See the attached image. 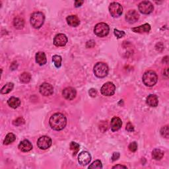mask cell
Here are the masks:
<instances>
[{
  "label": "cell",
  "instance_id": "e575fe53",
  "mask_svg": "<svg viewBox=\"0 0 169 169\" xmlns=\"http://www.w3.org/2000/svg\"><path fill=\"white\" fill-rule=\"evenodd\" d=\"M126 130L127 131H130V132L134 131V126L132 125L130 122H128V124H127V125H126Z\"/></svg>",
  "mask_w": 169,
  "mask_h": 169
},
{
  "label": "cell",
  "instance_id": "484cf974",
  "mask_svg": "<svg viewBox=\"0 0 169 169\" xmlns=\"http://www.w3.org/2000/svg\"><path fill=\"white\" fill-rule=\"evenodd\" d=\"M16 139L15 135L12 133H9L6 137H5V139H4L3 144L4 145H9L11 144L13 141H15Z\"/></svg>",
  "mask_w": 169,
  "mask_h": 169
},
{
  "label": "cell",
  "instance_id": "9c48e42d",
  "mask_svg": "<svg viewBox=\"0 0 169 169\" xmlns=\"http://www.w3.org/2000/svg\"><path fill=\"white\" fill-rule=\"evenodd\" d=\"M138 9L141 13L147 15L153 12L154 7L151 2L149 1H144L139 4Z\"/></svg>",
  "mask_w": 169,
  "mask_h": 169
},
{
  "label": "cell",
  "instance_id": "d590c367",
  "mask_svg": "<svg viewBox=\"0 0 169 169\" xmlns=\"http://www.w3.org/2000/svg\"><path fill=\"white\" fill-rule=\"evenodd\" d=\"M120 157V153H114L112 157V160L113 161H115L116 160H118Z\"/></svg>",
  "mask_w": 169,
  "mask_h": 169
},
{
  "label": "cell",
  "instance_id": "8992f818",
  "mask_svg": "<svg viewBox=\"0 0 169 169\" xmlns=\"http://www.w3.org/2000/svg\"><path fill=\"white\" fill-rule=\"evenodd\" d=\"M109 12L111 16H112L114 18H117L122 14L123 7L120 3L117 2H113L110 5Z\"/></svg>",
  "mask_w": 169,
  "mask_h": 169
},
{
  "label": "cell",
  "instance_id": "1f68e13d",
  "mask_svg": "<svg viewBox=\"0 0 169 169\" xmlns=\"http://www.w3.org/2000/svg\"><path fill=\"white\" fill-rule=\"evenodd\" d=\"M114 33L115 36L117 37L118 39L122 38V37L124 36L125 34H126L124 31H120V30H118L117 29H114Z\"/></svg>",
  "mask_w": 169,
  "mask_h": 169
},
{
  "label": "cell",
  "instance_id": "9a60e30c",
  "mask_svg": "<svg viewBox=\"0 0 169 169\" xmlns=\"http://www.w3.org/2000/svg\"><path fill=\"white\" fill-rule=\"evenodd\" d=\"M121 126H122V121H121V120L119 117L115 116V117L112 118L110 122V126L111 130L113 132L119 130L121 128Z\"/></svg>",
  "mask_w": 169,
  "mask_h": 169
},
{
  "label": "cell",
  "instance_id": "7a4b0ae2",
  "mask_svg": "<svg viewBox=\"0 0 169 169\" xmlns=\"http://www.w3.org/2000/svg\"><path fill=\"white\" fill-rule=\"evenodd\" d=\"M143 82L147 87H153L157 83L158 77L156 73L153 71H146L143 75Z\"/></svg>",
  "mask_w": 169,
  "mask_h": 169
},
{
  "label": "cell",
  "instance_id": "f35d334b",
  "mask_svg": "<svg viewBox=\"0 0 169 169\" xmlns=\"http://www.w3.org/2000/svg\"><path fill=\"white\" fill-rule=\"evenodd\" d=\"M127 168V167L126 166H124V165H116L114 167H112V168Z\"/></svg>",
  "mask_w": 169,
  "mask_h": 169
},
{
  "label": "cell",
  "instance_id": "4fadbf2b",
  "mask_svg": "<svg viewBox=\"0 0 169 169\" xmlns=\"http://www.w3.org/2000/svg\"><path fill=\"white\" fill-rule=\"evenodd\" d=\"M139 15L135 10H130L126 14V19L129 23H134L139 19Z\"/></svg>",
  "mask_w": 169,
  "mask_h": 169
},
{
  "label": "cell",
  "instance_id": "8fae6325",
  "mask_svg": "<svg viewBox=\"0 0 169 169\" xmlns=\"http://www.w3.org/2000/svg\"><path fill=\"white\" fill-rule=\"evenodd\" d=\"M40 93L44 96H50L54 93V88L50 83H44L40 87Z\"/></svg>",
  "mask_w": 169,
  "mask_h": 169
},
{
  "label": "cell",
  "instance_id": "cb8c5ba5",
  "mask_svg": "<svg viewBox=\"0 0 169 169\" xmlns=\"http://www.w3.org/2000/svg\"><path fill=\"white\" fill-rule=\"evenodd\" d=\"M24 20L21 18V17H17L14 19L13 21V25L15 26V27L17 29H21L23 28L24 26Z\"/></svg>",
  "mask_w": 169,
  "mask_h": 169
},
{
  "label": "cell",
  "instance_id": "52a82bcc",
  "mask_svg": "<svg viewBox=\"0 0 169 169\" xmlns=\"http://www.w3.org/2000/svg\"><path fill=\"white\" fill-rule=\"evenodd\" d=\"M116 91V86L113 83L107 82L104 83L100 89V92L104 96H112Z\"/></svg>",
  "mask_w": 169,
  "mask_h": 169
},
{
  "label": "cell",
  "instance_id": "d4e9b609",
  "mask_svg": "<svg viewBox=\"0 0 169 169\" xmlns=\"http://www.w3.org/2000/svg\"><path fill=\"white\" fill-rule=\"evenodd\" d=\"M20 81L23 83H28L30 82L31 79V75L29 73L24 72L19 77Z\"/></svg>",
  "mask_w": 169,
  "mask_h": 169
},
{
  "label": "cell",
  "instance_id": "8d00e7d4",
  "mask_svg": "<svg viewBox=\"0 0 169 169\" xmlns=\"http://www.w3.org/2000/svg\"><path fill=\"white\" fill-rule=\"evenodd\" d=\"M83 2H84L83 1H80V0H79V1H75V7H78L81 6V5L83 3Z\"/></svg>",
  "mask_w": 169,
  "mask_h": 169
},
{
  "label": "cell",
  "instance_id": "7c38bea8",
  "mask_svg": "<svg viewBox=\"0 0 169 169\" xmlns=\"http://www.w3.org/2000/svg\"><path fill=\"white\" fill-rule=\"evenodd\" d=\"M67 42V37L64 34H57L54 39V44L56 46H64Z\"/></svg>",
  "mask_w": 169,
  "mask_h": 169
},
{
  "label": "cell",
  "instance_id": "836d02e7",
  "mask_svg": "<svg viewBox=\"0 0 169 169\" xmlns=\"http://www.w3.org/2000/svg\"><path fill=\"white\" fill-rule=\"evenodd\" d=\"M89 93L90 96H91V97H97V90L93 89V88H92V89H91L89 90Z\"/></svg>",
  "mask_w": 169,
  "mask_h": 169
},
{
  "label": "cell",
  "instance_id": "f1b7e54d",
  "mask_svg": "<svg viewBox=\"0 0 169 169\" xmlns=\"http://www.w3.org/2000/svg\"><path fill=\"white\" fill-rule=\"evenodd\" d=\"M161 134L165 138H168L169 136V130H168V126H163L161 130Z\"/></svg>",
  "mask_w": 169,
  "mask_h": 169
},
{
  "label": "cell",
  "instance_id": "4dcf8cb0",
  "mask_svg": "<svg viewBox=\"0 0 169 169\" xmlns=\"http://www.w3.org/2000/svg\"><path fill=\"white\" fill-rule=\"evenodd\" d=\"M25 123V121L24 118H22V117H19V118H17L16 120H15L13 121V125L17 126H22V125H23Z\"/></svg>",
  "mask_w": 169,
  "mask_h": 169
},
{
  "label": "cell",
  "instance_id": "ffe728a7",
  "mask_svg": "<svg viewBox=\"0 0 169 169\" xmlns=\"http://www.w3.org/2000/svg\"><path fill=\"white\" fill-rule=\"evenodd\" d=\"M147 104L151 107H156L158 104L157 97L155 94H150L147 97L146 100Z\"/></svg>",
  "mask_w": 169,
  "mask_h": 169
},
{
  "label": "cell",
  "instance_id": "83f0119b",
  "mask_svg": "<svg viewBox=\"0 0 169 169\" xmlns=\"http://www.w3.org/2000/svg\"><path fill=\"white\" fill-rule=\"evenodd\" d=\"M70 149L73 152V155H76L79 151V145L75 142L72 141L70 144Z\"/></svg>",
  "mask_w": 169,
  "mask_h": 169
},
{
  "label": "cell",
  "instance_id": "277c9868",
  "mask_svg": "<svg viewBox=\"0 0 169 169\" xmlns=\"http://www.w3.org/2000/svg\"><path fill=\"white\" fill-rule=\"evenodd\" d=\"M44 15L41 12H34L31 15L30 24L34 29H39L44 22Z\"/></svg>",
  "mask_w": 169,
  "mask_h": 169
},
{
  "label": "cell",
  "instance_id": "30bf717a",
  "mask_svg": "<svg viewBox=\"0 0 169 169\" xmlns=\"http://www.w3.org/2000/svg\"><path fill=\"white\" fill-rule=\"evenodd\" d=\"M91 161V155L87 151H82L79 153L78 157V161L82 166L87 165Z\"/></svg>",
  "mask_w": 169,
  "mask_h": 169
},
{
  "label": "cell",
  "instance_id": "7402d4cb",
  "mask_svg": "<svg viewBox=\"0 0 169 169\" xmlns=\"http://www.w3.org/2000/svg\"><path fill=\"white\" fill-rule=\"evenodd\" d=\"M164 156V152L161 149H155L152 152V157L154 158L155 160L159 161Z\"/></svg>",
  "mask_w": 169,
  "mask_h": 169
},
{
  "label": "cell",
  "instance_id": "4316f807",
  "mask_svg": "<svg viewBox=\"0 0 169 169\" xmlns=\"http://www.w3.org/2000/svg\"><path fill=\"white\" fill-rule=\"evenodd\" d=\"M62 60V57L60 56L54 55V56L52 57V62H54L55 66L57 68H59V67H61Z\"/></svg>",
  "mask_w": 169,
  "mask_h": 169
},
{
  "label": "cell",
  "instance_id": "5b68a950",
  "mask_svg": "<svg viewBox=\"0 0 169 169\" xmlns=\"http://www.w3.org/2000/svg\"><path fill=\"white\" fill-rule=\"evenodd\" d=\"M110 27L105 23H99L94 26V33L99 37H104L107 36L109 33Z\"/></svg>",
  "mask_w": 169,
  "mask_h": 169
},
{
  "label": "cell",
  "instance_id": "d6986e66",
  "mask_svg": "<svg viewBox=\"0 0 169 169\" xmlns=\"http://www.w3.org/2000/svg\"><path fill=\"white\" fill-rule=\"evenodd\" d=\"M66 21L67 24L73 27H76L79 23H80V21L76 15H70L66 18Z\"/></svg>",
  "mask_w": 169,
  "mask_h": 169
},
{
  "label": "cell",
  "instance_id": "e0dca14e",
  "mask_svg": "<svg viewBox=\"0 0 169 169\" xmlns=\"http://www.w3.org/2000/svg\"><path fill=\"white\" fill-rule=\"evenodd\" d=\"M132 31L137 33H149L151 30V25L148 23H145L137 27H135L131 29Z\"/></svg>",
  "mask_w": 169,
  "mask_h": 169
},
{
  "label": "cell",
  "instance_id": "5bb4252c",
  "mask_svg": "<svg viewBox=\"0 0 169 169\" xmlns=\"http://www.w3.org/2000/svg\"><path fill=\"white\" fill-rule=\"evenodd\" d=\"M62 94H63V97H64L66 99L69 100H71L75 98L77 93H76L75 89L74 88L67 87V88L63 89Z\"/></svg>",
  "mask_w": 169,
  "mask_h": 169
},
{
  "label": "cell",
  "instance_id": "f546056e",
  "mask_svg": "<svg viewBox=\"0 0 169 169\" xmlns=\"http://www.w3.org/2000/svg\"><path fill=\"white\" fill-rule=\"evenodd\" d=\"M103 168L102 162L99 160L94 161L91 165L89 167V168Z\"/></svg>",
  "mask_w": 169,
  "mask_h": 169
},
{
  "label": "cell",
  "instance_id": "3957f363",
  "mask_svg": "<svg viewBox=\"0 0 169 169\" xmlns=\"http://www.w3.org/2000/svg\"><path fill=\"white\" fill-rule=\"evenodd\" d=\"M108 67L107 64L103 62H98L94 66V73L98 78H104L108 75Z\"/></svg>",
  "mask_w": 169,
  "mask_h": 169
},
{
  "label": "cell",
  "instance_id": "2e32d148",
  "mask_svg": "<svg viewBox=\"0 0 169 169\" xmlns=\"http://www.w3.org/2000/svg\"><path fill=\"white\" fill-rule=\"evenodd\" d=\"M19 149L23 152H29L33 149V145L29 140L25 139L20 142Z\"/></svg>",
  "mask_w": 169,
  "mask_h": 169
},
{
  "label": "cell",
  "instance_id": "d6a6232c",
  "mask_svg": "<svg viewBox=\"0 0 169 169\" xmlns=\"http://www.w3.org/2000/svg\"><path fill=\"white\" fill-rule=\"evenodd\" d=\"M128 148L130 151L131 152H135L137 149V144L135 141H134L131 143V144L129 145Z\"/></svg>",
  "mask_w": 169,
  "mask_h": 169
},
{
  "label": "cell",
  "instance_id": "ab89813d",
  "mask_svg": "<svg viewBox=\"0 0 169 169\" xmlns=\"http://www.w3.org/2000/svg\"><path fill=\"white\" fill-rule=\"evenodd\" d=\"M165 75L168 77V68H166V70H165Z\"/></svg>",
  "mask_w": 169,
  "mask_h": 169
},
{
  "label": "cell",
  "instance_id": "ba28073f",
  "mask_svg": "<svg viewBox=\"0 0 169 169\" xmlns=\"http://www.w3.org/2000/svg\"><path fill=\"white\" fill-rule=\"evenodd\" d=\"M52 139L50 137L48 136H42L37 141V146L40 148V149L42 150H46L48 149V148L50 147L52 145Z\"/></svg>",
  "mask_w": 169,
  "mask_h": 169
},
{
  "label": "cell",
  "instance_id": "74e56055",
  "mask_svg": "<svg viewBox=\"0 0 169 169\" xmlns=\"http://www.w3.org/2000/svg\"><path fill=\"white\" fill-rule=\"evenodd\" d=\"M94 41L93 40H90V41H88L87 43V48H91V47H93L94 46L92 45V43H94Z\"/></svg>",
  "mask_w": 169,
  "mask_h": 169
},
{
  "label": "cell",
  "instance_id": "ac0fdd59",
  "mask_svg": "<svg viewBox=\"0 0 169 169\" xmlns=\"http://www.w3.org/2000/svg\"><path fill=\"white\" fill-rule=\"evenodd\" d=\"M36 62L40 66L45 65L47 62L45 53L43 52H37L36 54Z\"/></svg>",
  "mask_w": 169,
  "mask_h": 169
},
{
  "label": "cell",
  "instance_id": "603a6c76",
  "mask_svg": "<svg viewBox=\"0 0 169 169\" xmlns=\"http://www.w3.org/2000/svg\"><path fill=\"white\" fill-rule=\"evenodd\" d=\"M14 87V84L13 83H7L5 84L1 90L2 94H7L12 91Z\"/></svg>",
  "mask_w": 169,
  "mask_h": 169
},
{
  "label": "cell",
  "instance_id": "44dd1931",
  "mask_svg": "<svg viewBox=\"0 0 169 169\" xmlns=\"http://www.w3.org/2000/svg\"><path fill=\"white\" fill-rule=\"evenodd\" d=\"M7 104L11 108L15 109V108H18L20 106L21 100L18 98L13 97H11L10 98H9V100H7Z\"/></svg>",
  "mask_w": 169,
  "mask_h": 169
},
{
  "label": "cell",
  "instance_id": "6da1fadb",
  "mask_svg": "<svg viewBox=\"0 0 169 169\" xmlns=\"http://www.w3.org/2000/svg\"><path fill=\"white\" fill-rule=\"evenodd\" d=\"M49 124L52 129L56 131H60L64 129L66 126L67 119L63 114L61 113H56L50 117Z\"/></svg>",
  "mask_w": 169,
  "mask_h": 169
}]
</instances>
